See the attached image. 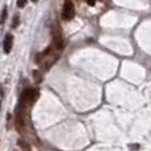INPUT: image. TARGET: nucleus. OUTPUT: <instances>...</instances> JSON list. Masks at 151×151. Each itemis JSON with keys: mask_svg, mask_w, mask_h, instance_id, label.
<instances>
[{"mask_svg": "<svg viewBox=\"0 0 151 151\" xmlns=\"http://www.w3.org/2000/svg\"><path fill=\"white\" fill-rule=\"evenodd\" d=\"M74 15H76V11H74L73 3L69 1V0H66V1L64 3L63 13H61V16H63V20H65V21L72 20V19L74 17Z\"/></svg>", "mask_w": 151, "mask_h": 151, "instance_id": "f257e3e1", "label": "nucleus"}, {"mask_svg": "<svg viewBox=\"0 0 151 151\" xmlns=\"http://www.w3.org/2000/svg\"><path fill=\"white\" fill-rule=\"evenodd\" d=\"M39 97V91L36 89H27L23 91V96H21V102H33L35 99Z\"/></svg>", "mask_w": 151, "mask_h": 151, "instance_id": "f03ea898", "label": "nucleus"}, {"mask_svg": "<svg viewBox=\"0 0 151 151\" xmlns=\"http://www.w3.org/2000/svg\"><path fill=\"white\" fill-rule=\"evenodd\" d=\"M12 45H13V36L12 35H7L4 39V52L9 53L11 49H12Z\"/></svg>", "mask_w": 151, "mask_h": 151, "instance_id": "7ed1b4c3", "label": "nucleus"}, {"mask_svg": "<svg viewBox=\"0 0 151 151\" xmlns=\"http://www.w3.org/2000/svg\"><path fill=\"white\" fill-rule=\"evenodd\" d=\"M17 145H19V146H20L24 151H31V146H29V145L27 143L24 139H21V138L19 139V141H17Z\"/></svg>", "mask_w": 151, "mask_h": 151, "instance_id": "20e7f679", "label": "nucleus"}, {"mask_svg": "<svg viewBox=\"0 0 151 151\" xmlns=\"http://www.w3.org/2000/svg\"><path fill=\"white\" fill-rule=\"evenodd\" d=\"M5 17H7V8H4V9H3V12H1V17H0V24L4 23Z\"/></svg>", "mask_w": 151, "mask_h": 151, "instance_id": "39448f33", "label": "nucleus"}, {"mask_svg": "<svg viewBox=\"0 0 151 151\" xmlns=\"http://www.w3.org/2000/svg\"><path fill=\"white\" fill-rule=\"evenodd\" d=\"M19 25V15H15L13 16V23H12V27L15 28V27Z\"/></svg>", "mask_w": 151, "mask_h": 151, "instance_id": "423d86ee", "label": "nucleus"}, {"mask_svg": "<svg viewBox=\"0 0 151 151\" xmlns=\"http://www.w3.org/2000/svg\"><path fill=\"white\" fill-rule=\"evenodd\" d=\"M25 4H27L25 1H19V3H17V5H19V7H24V5H25Z\"/></svg>", "mask_w": 151, "mask_h": 151, "instance_id": "0eeeda50", "label": "nucleus"}]
</instances>
